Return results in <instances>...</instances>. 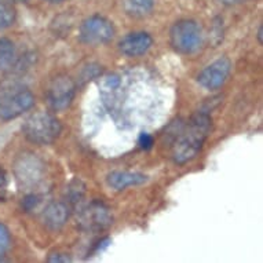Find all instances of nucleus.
I'll return each mask as SVG.
<instances>
[{
  "label": "nucleus",
  "instance_id": "f257e3e1",
  "mask_svg": "<svg viewBox=\"0 0 263 263\" xmlns=\"http://www.w3.org/2000/svg\"><path fill=\"white\" fill-rule=\"evenodd\" d=\"M211 127L212 119L207 112L194 113L178 133L173 145L174 161L182 165L193 160L207 141Z\"/></svg>",
  "mask_w": 263,
  "mask_h": 263
},
{
  "label": "nucleus",
  "instance_id": "f03ea898",
  "mask_svg": "<svg viewBox=\"0 0 263 263\" xmlns=\"http://www.w3.org/2000/svg\"><path fill=\"white\" fill-rule=\"evenodd\" d=\"M62 125L55 116L48 112H35L26 117L22 133L29 142L35 145H50L60 137Z\"/></svg>",
  "mask_w": 263,
  "mask_h": 263
},
{
  "label": "nucleus",
  "instance_id": "7ed1b4c3",
  "mask_svg": "<svg viewBox=\"0 0 263 263\" xmlns=\"http://www.w3.org/2000/svg\"><path fill=\"white\" fill-rule=\"evenodd\" d=\"M35 105V95L25 86L9 84L0 88V121H10L22 116Z\"/></svg>",
  "mask_w": 263,
  "mask_h": 263
},
{
  "label": "nucleus",
  "instance_id": "20e7f679",
  "mask_svg": "<svg viewBox=\"0 0 263 263\" xmlns=\"http://www.w3.org/2000/svg\"><path fill=\"white\" fill-rule=\"evenodd\" d=\"M14 174L18 185L29 193H37L36 189H39L47 179L46 164L33 153H24L15 160Z\"/></svg>",
  "mask_w": 263,
  "mask_h": 263
},
{
  "label": "nucleus",
  "instance_id": "39448f33",
  "mask_svg": "<svg viewBox=\"0 0 263 263\" xmlns=\"http://www.w3.org/2000/svg\"><path fill=\"white\" fill-rule=\"evenodd\" d=\"M203 29L193 20H181L175 22L170 30L171 47L179 54L190 55L203 47Z\"/></svg>",
  "mask_w": 263,
  "mask_h": 263
},
{
  "label": "nucleus",
  "instance_id": "423d86ee",
  "mask_svg": "<svg viewBox=\"0 0 263 263\" xmlns=\"http://www.w3.org/2000/svg\"><path fill=\"white\" fill-rule=\"evenodd\" d=\"M115 36V26L108 18L91 15L82 22L79 28V39L87 46H101L109 43Z\"/></svg>",
  "mask_w": 263,
  "mask_h": 263
},
{
  "label": "nucleus",
  "instance_id": "0eeeda50",
  "mask_svg": "<svg viewBox=\"0 0 263 263\" xmlns=\"http://www.w3.org/2000/svg\"><path fill=\"white\" fill-rule=\"evenodd\" d=\"M74 94H76V83L73 82V79L60 74L55 79H52L51 83L48 84L46 97L52 110L62 112L69 108L72 101L74 100Z\"/></svg>",
  "mask_w": 263,
  "mask_h": 263
},
{
  "label": "nucleus",
  "instance_id": "6e6552de",
  "mask_svg": "<svg viewBox=\"0 0 263 263\" xmlns=\"http://www.w3.org/2000/svg\"><path fill=\"white\" fill-rule=\"evenodd\" d=\"M79 223L84 230L100 232V230H105L113 223V215L104 203L92 201L80 210Z\"/></svg>",
  "mask_w": 263,
  "mask_h": 263
},
{
  "label": "nucleus",
  "instance_id": "1a4fd4ad",
  "mask_svg": "<svg viewBox=\"0 0 263 263\" xmlns=\"http://www.w3.org/2000/svg\"><path fill=\"white\" fill-rule=\"evenodd\" d=\"M232 70V62L226 57H220L212 64L205 66L197 76V82L208 91L219 90L228 80Z\"/></svg>",
  "mask_w": 263,
  "mask_h": 263
},
{
  "label": "nucleus",
  "instance_id": "9d476101",
  "mask_svg": "<svg viewBox=\"0 0 263 263\" xmlns=\"http://www.w3.org/2000/svg\"><path fill=\"white\" fill-rule=\"evenodd\" d=\"M152 46H153V39L146 32H133L125 35L119 42V50L125 57H131V58L146 54Z\"/></svg>",
  "mask_w": 263,
  "mask_h": 263
},
{
  "label": "nucleus",
  "instance_id": "9b49d317",
  "mask_svg": "<svg viewBox=\"0 0 263 263\" xmlns=\"http://www.w3.org/2000/svg\"><path fill=\"white\" fill-rule=\"evenodd\" d=\"M70 214L69 204L65 201H52L42 212V220L48 230L57 232L65 226Z\"/></svg>",
  "mask_w": 263,
  "mask_h": 263
},
{
  "label": "nucleus",
  "instance_id": "f8f14e48",
  "mask_svg": "<svg viewBox=\"0 0 263 263\" xmlns=\"http://www.w3.org/2000/svg\"><path fill=\"white\" fill-rule=\"evenodd\" d=\"M149 178L145 174L131 173V171H113L108 175V185L115 190H124L131 186H139L146 183Z\"/></svg>",
  "mask_w": 263,
  "mask_h": 263
},
{
  "label": "nucleus",
  "instance_id": "ddd939ff",
  "mask_svg": "<svg viewBox=\"0 0 263 263\" xmlns=\"http://www.w3.org/2000/svg\"><path fill=\"white\" fill-rule=\"evenodd\" d=\"M155 0H123V9L129 17L141 18L151 13Z\"/></svg>",
  "mask_w": 263,
  "mask_h": 263
},
{
  "label": "nucleus",
  "instance_id": "4468645a",
  "mask_svg": "<svg viewBox=\"0 0 263 263\" xmlns=\"http://www.w3.org/2000/svg\"><path fill=\"white\" fill-rule=\"evenodd\" d=\"M15 60V46L7 37H0V70H5L13 65Z\"/></svg>",
  "mask_w": 263,
  "mask_h": 263
},
{
  "label": "nucleus",
  "instance_id": "2eb2a0df",
  "mask_svg": "<svg viewBox=\"0 0 263 263\" xmlns=\"http://www.w3.org/2000/svg\"><path fill=\"white\" fill-rule=\"evenodd\" d=\"M15 14V7L11 0H0V30L13 25Z\"/></svg>",
  "mask_w": 263,
  "mask_h": 263
},
{
  "label": "nucleus",
  "instance_id": "dca6fc26",
  "mask_svg": "<svg viewBox=\"0 0 263 263\" xmlns=\"http://www.w3.org/2000/svg\"><path fill=\"white\" fill-rule=\"evenodd\" d=\"M42 201H43V197H42L39 193H28L25 197L22 199L21 207L25 212H32L39 207L40 204H42Z\"/></svg>",
  "mask_w": 263,
  "mask_h": 263
},
{
  "label": "nucleus",
  "instance_id": "f3484780",
  "mask_svg": "<svg viewBox=\"0 0 263 263\" xmlns=\"http://www.w3.org/2000/svg\"><path fill=\"white\" fill-rule=\"evenodd\" d=\"M11 247V236L9 229L0 222V260L5 258Z\"/></svg>",
  "mask_w": 263,
  "mask_h": 263
},
{
  "label": "nucleus",
  "instance_id": "a211bd4d",
  "mask_svg": "<svg viewBox=\"0 0 263 263\" xmlns=\"http://www.w3.org/2000/svg\"><path fill=\"white\" fill-rule=\"evenodd\" d=\"M10 177L9 173L0 165V201H6L9 197Z\"/></svg>",
  "mask_w": 263,
  "mask_h": 263
},
{
  "label": "nucleus",
  "instance_id": "6ab92c4d",
  "mask_svg": "<svg viewBox=\"0 0 263 263\" xmlns=\"http://www.w3.org/2000/svg\"><path fill=\"white\" fill-rule=\"evenodd\" d=\"M138 143L139 146L145 149V151H149L153 147V143H155V139L152 137L151 134H147V133H142V134L139 135V139H138Z\"/></svg>",
  "mask_w": 263,
  "mask_h": 263
},
{
  "label": "nucleus",
  "instance_id": "aec40b11",
  "mask_svg": "<svg viewBox=\"0 0 263 263\" xmlns=\"http://www.w3.org/2000/svg\"><path fill=\"white\" fill-rule=\"evenodd\" d=\"M72 259L68 256L66 254H61V252H54V254H50L47 258V262L55 263V262H70Z\"/></svg>",
  "mask_w": 263,
  "mask_h": 263
},
{
  "label": "nucleus",
  "instance_id": "412c9836",
  "mask_svg": "<svg viewBox=\"0 0 263 263\" xmlns=\"http://www.w3.org/2000/svg\"><path fill=\"white\" fill-rule=\"evenodd\" d=\"M109 244H110V240H109L108 237L102 238L101 241L97 242V246H95L94 252H92V254H98V252H102V251H104L105 248H108Z\"/></svg>",
  "mask_w": 263,
  "mask_h": 263
},
{
  "label": "nucleus",
  "instance_id": "4be33fe9",
  "mask_svg": "<svg viewBox=\"0 0 263 263\" xmlns=\"http://www.w3.org/2000/svg\"><path fill=\"white\" fill-rule=\"evenodd\" d=\"M220 2L226 6H233V5H238V3H242L244 0H220Z\"/></svg>",
  "mask_w": 263,
  "mask_h": 263
},
{
  "label": "nucleus",
  "instance_id": "5701e85b",
  "mask_svg": "<svg viewBox=\"0 0 263 263\" xmlns=\"http://www.w3.org/2000/svg\"><path fill=\"white\" fill-rule=\"evenodd\" d=\"M256 37H258V42L260 44L263 43V28L262 25L259 26V29H258V35H256Z\"/></svg>",
  "mask_w": 263,
  "mask_h": 263
},
{
  "label": "nucleus",
  "instance_id": "b1692460",
  "mask_svg": "<svg viewBox=\"0 0 263 263\" xmlns=\"http://www.w3.org/2000/svg\"><path fill=\"white\" fill-rule=\"evenodd\" d=\"M47 2H50V3H54V5H57V3H61V2H64V0H47Z\"/></svg>",
  "mask_w": 263,
  "mask_h": 263
},
{
  "label": "nucleus",
  "instance_id": "393cba45",
  "mask_svg": "<svg viewBox=\"0 0 263 263\" xmlns=\"http://www.w3.org/2000/svg\"><path fill=\"white\" fill-rule=\"evenodd\" d=\"M11 2H17V3H25L28 0H11Z\"/></svg>",
  "mask_w": 263,
  "mask_h": 263
}]
</instances>
